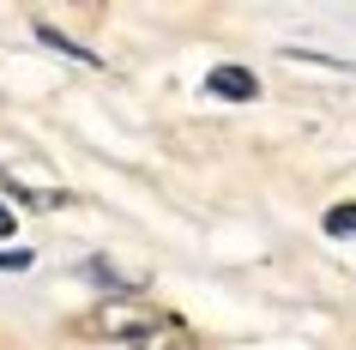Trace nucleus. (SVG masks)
<instances>
[{"label":"nucleus","instance_id":"f257e3e1","mask_svg":"<svg viewBox=\"0 0 356 350\" xmlns=\"http://www.w3.org/2000/svg\"><path fill=\"white\" fill-rule=\"evenodd\" d=\"M169 314L151 308V302H133V296H121V302H103V308L85 320L91 332H103V338H121V344H133V338H145L151 326H163Z\"/></svg>","mask_w":356,"mask_h":350},{"label":"nucleus","instance_id":"f03ea898","mask_svg":"<svg viewBox=\"0 0 356 350\" xmlns=\"http://www.w3.org/2000/svg\"><path fill=\"white\" fill-rule=\"evenodd\" d=\"M206 91L211 97H229V103H254V97H260V79L248 73V67H211Z\"/></svg>","mask_w":356,"mask_h":350},{"label":"nucleus","instance_id":"7ed1b4c3","mask_svg":"<svg viewBox=\"0 0 356 350\" xmlns=\"http://www.w3.org/2000/svg\"><path fill=\"white\" fill-rule=\"evenodd\" d=\"M133 350H200V338H193V326H181V320L169 314L163 326H151L145 338H133Z\"/></svg>","mask_w":356,"mask_h":350},{"label":"nucleus","instance_id":"20e7f679","mask_svg":"<svg viewBox=\"0 0 356 350\" xmlns=\"http://www.w3.org/2000/svg\"><path fill=\"white\" fill-rule=\"evenodd\" d=\"M0 187H13V200H24V205H37V212H55V205H67L73 193L67 187H24L13 169H0Z\"/></svg>","mask_w":356,"mask_h":350},{"label":"nucleus","instance_id":"39448f33","mask_svg":"<svg viewBox=\"0 0 356 350\" xmlns=\"http://www.w3.org/2000/svg\"><path fill=\"white\" fill-rule=\"evenodd\" d=\"M85 278H91V284H109V290H121V296H139V284H145V278L121 272V266H109V260H85Z\"/></svg>","mask_w":356,"mask_h":350},{"label":"nucleus","instance_id":"423d86ee","mask_svg":"<svg viewBox=\"0 0 356 350\" xmlns=\"http://www.w3.org/2000/svg\"><path fill=\"white\" fill-rule=\"evenodd\" d=\"M37 42H49V49H60V55H73V61H85V67H103V55H91V49H79L73 37H60L55 24H37Z\"/></svg>","mask_w":356,"mask_h":350},{"label":"nucleus","instance_id":"0eeeda50","mask_svg":"<svg viewBox=\"0 0 356 350\" xmlns=\"http://www.w3.org/2000/svg\"><path fill=\"white\" fill-rule=\"evenodd\" d=\"M326 236H356V205H332L326 212Z\"/></svg>","mask_w":356,"mask_h":350},{"label":"nucleus","instance_id":"6e6552de","mask_svg":"<svg viewBox=\"0 0 356 350\" xmlns=\"http://www.w3.org/2000/svg\"><path fill=\"white\" fill-rule=\"evenodd\" d=\"M31 266V248H13V254H0V272H24Z\"/></svg>","mask_w":356,"mask_h":350},{"label":"nucleus","instance_id":"1a4fd4ad","mask_svg":"<svg viewBox=\"0 0 356 350\" xmlns=\"http://www.w3.org/2000/svg\"><path fill=\"white\" fill-rule=\"evenodd\" d=\"M0 236H13V205H0Z\"/></svg>","mask_w":356,"mask_h":350}]
</instances>
